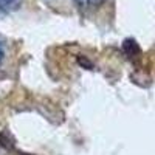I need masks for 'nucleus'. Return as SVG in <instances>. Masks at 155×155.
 <instances>
[{"mask_svg": "<svg viewBox=\"0 0 155 155\" xmlns=\"http://www.w3.org/2000/svg\"><path fill=\"white\" fill-rule=\"evenodd\" d=\"M22 0H0V16L8 14L20 5Z\"/></svg>", "mask_w": 155, "mask_h": 155, "instance_id": "obj_1", "label": "nucleus"}, {"mask_svg": "<svg viewBox=\"0 0 155 155\" xmlns=\"http://www.w3.org/2000/svg\"><path fill=\"white\" fill-rule=\"evenodd\" d=\"M74 2L79 5V6H82V8H90V6H96V5H99L102 0H74Z\"/></svg>", "mask_w": 155, "mask_h": 155, "instance_id": "obj_2", "label": "nucleus"}, {"mask_svg": "<svg viewBox=\"0 0 155 155\" xmlns=\"http://www.w3.org/2000/svg\"><path fill=\"white\" fill-rule=\"evenodd\" d=\"M5 59H6V45L2 41V37H0V68H2Z\"/></svg>", "mask_w": 155, "mask_h": 155, "instance_id": "obj_3", "label": "nucleus"}]
</instances>
